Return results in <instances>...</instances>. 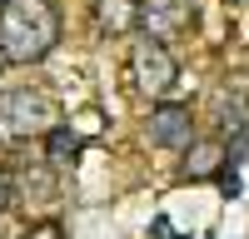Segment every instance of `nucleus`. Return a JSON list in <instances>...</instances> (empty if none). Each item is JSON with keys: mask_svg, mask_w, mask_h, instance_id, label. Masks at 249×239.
Masks as SVG:
<instances>
[{"mask_svg": "<svg viewBox=\"0 0 249 239\" xmlns=\"http://www.w3.org/2000/svg\"><path fill=\"white\" fill-rule=\"evenodd\" d=\"M60 45L55 0H5L0 5V55L5 65H40Z\"/></svg>", "mask_w": 249, "mask_h": 239, "instance_id": "nucleus-1", "label": "nucleus"}, {"mask_svg": "<svg viewBox=\"0 0 249 239\" xmlns=\"http://www.w3.org/2000/svg\"><path fill=\"white\" fill-rule=\"evenodd\" d=\"M0 130L5 135H50L60 130V105L45 95V90H5L0 95Z\"/></svg>", "mask_w": 249, "mask_h": 239, "instance_id": "nucleus-2", "label": "nucleus"}, {"mask_svg": "<svg viewBox=\"0 0 249 239\" xmlns=\"http://www.w3.org/2000/svg\"><path fill=\"white\" fill-rule=\"evenodd\" d=\"M130 75L144 95H170V85L179 80V60L170 55V45L155 35H144L130 45Z\"/></svg>", "mask_w": 249, "mask_h": 239, "instance_id": "nucleus-3", "label": "nucleus"}, {"mask_svg": "<svg viewBox=\"0 0 249 239\" xmlns=\"http://www.w3.org/2000/svg\"><path fill=\"white\" fill-rule=\"evenodd\" d=\"M150 145H160V150H190L195 145V115H190V105H155L150 110Z\"/></svg>", "mask_w": 249, "mask_h": 239, "instance_id": "nucleus-4", "label": "nucleus"}, {"mask_svg": "<svg viewBox=\"0 0 249 239\" xmlns=\"http://www.w3.org/2000/svg\"><path fill=\"white\" fill-rule=\"evenodd\" d=\"M95 25H100V35H110V40L135 35L144 25V5H140V0H95Z\"/></svg>", "mask_w": 249, "mask_h": 239, "instance_id": "nucleus-5", "label": "nucleus"}, {"mask_svg": "<svg viewBox=\"0 0 249 239\" xmlns=\"http://www.w3.org/2000/svg\"><path fill=\"white\" fill-rule=\"evenodd\" d=\"M190 0H150L144 5V35H155V40H164L170 30H179V25H190Z\"/></svg>", "mask_w": 249, "mask_h": 239, "instance_id": "nucleus-6", "label": "nucleus"}, {"mask_svg": "<svg viewBox=\"0 0 249 239\" xmlns=\"http://www.w3.org/2000/svg\"><path fill=\"white\" fill-rule=\"evenodd\" d=\"M224 154H230V150H224L219 145V139H195V145H190V159H184V179H210L219 165H224Z\"/></svg>", "mask_w": 249, "mask_h": 239, "instance_id": "nucleus-7", "label": "nucleus"}, {"mask_svg": "<svg viewBox=\"0 0 249 239\" xmlns=\"http://www.w3.org/2000/svg\"><path fill=\"white\" fill-rule=\"evenodd\" d=\"M45 150H50V165H70V159L80 154V135H70L65 125H60V130L45 135Z\"/></svg>", "mask_w": 249, "mask_h": 239, "instance_id": "nucleus-8", "label": "nucleus"}, {"mask_svg": "<svg viewBox=\"0 0 249 239\" xmlns=\"http://www.w3.org/2000/svg\"><path fill=\"white\" fill-rule=\"evenodd\" d=\"M25 194H35V205H45V199H55V179H50V170H20V179H15Z\"/></svg>", "mask_w": 249, "mask_h": 239, "instance_id": "nucleus-9", "label": "nucleus"}, {"mask_svg": "<svg viewBox=\"0 0 249 239\" xmlns=\"http://www.w3.org/2000/svg\"><path fill=\"white\" fill-rule=\"evenodd\" d=\"M20 239H65V229H60L55 219H40V224H30V229L20 234Z\"/></svg>", "mask_w": 249, "mask_h": 239, "instance_id": "nucleus-10", "label": "nucleus"}, {"mask_svg": "<svg viewBox=\"0 0 249 239\" xmlns=\"http://www.w3.org/2000/svg\"><path fill=\"white\" fill-rule=\"evenodd\" d=\"M10 199H15V194H10V174H5V170H0V214H5V209H10Z\"/></svg>", "mask_w": 249, "mask_h": 239, "instance_id": "nucleus-11", "label": "nucleus"}, {"mask_svg": "<svg viewBox=\"0 0 249 239\" xmlns=\"http://www.w3.org/2000/svg\"><path fill=\"white\" fill-rule=\"evenodd\" d=\"M234 5H249V0H234Z\"/></svg>", "mask_w": 249, "mask_h": 239, "instance_id": "nucleus-12", "label": "nucleus"}, {"mask_svg": "<svg viewBox=\"0 0 249 239\" xmlns=\"http://www.w3.org/2000/svg\"><path fill=\"white\" fill-rule=\"evenodd\" d=\"M0 65H5V55H0Z\"/></svg>", "mask_w": 249, "mask_h": 239, "instance_id": "nucleus-13", "label": "nucleus"}]
</instances>
